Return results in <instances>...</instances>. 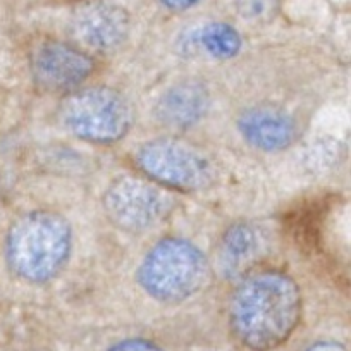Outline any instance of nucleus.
Instances as JSON below:
<instances>
[{"label":"nucleus","instance_id":"obj_1","mask_svg":"<svg viewBox=\"0 0 351 351\" xmlns=\"http://www.w3.org/2000/svg\"><path fill=\"white\" fill-rule=\"evenodd\" d=\"M302 315V289L281 271L250 274L229 300L231 332L250 351L281 348L298 329Z\"/></svg>","mask_w":351,"mask_h":351},{"label":"nucleus","instance_id":"obj_2","mask_svg":"<svg viewBox=\"0 0 351 351\" xmlns=\"http://www.w3.org/2000/svg\"><path fill=\"white\" fill-rule=\"evenodd\" d=\"M73 250V228L62 214L33 210L21 215L9 229L5 260L14 276L29 285L56 279Z\"/></svg>","mask_w":351,"mask_h":351},{"label":"nucleus","instance_id":"obj_3","mask_svg":"<svg viewBox=\"0 0 351 351\" xmlns=\"http://www.w3.org/2000/svg\"><path fill=\"white\" fill-rule=\"evenodd\" d=\"M210 278V263L195 243L184 238H162L138 265L136 281L158 303L186 302L200 293Z\"/></svg>","mask_w":351,"mask_h":351},{"label":"nucleus","instance_id":"obj_4","mask_svg":"<svg viewBox=\"0 0 351 351\" xmlns=\"http://www.w3.org/2000/svg\"><path fill=\"white\" fill-rule=\"evenodd\" d=\"M64 128L92 145H114L133 126V109L126 97L110 86L77 88L60 104Z\"/></svg>","mask_w":351,"mask_h":351},{"label":"nucleus","instance_id":"obj_5","mask_svg":"<svg viewBox=\"0 0 351 351\" xmlns=\"http://www.w3.org/2000/svg\"><path fill=\"white\" fill-rule=\"evenodd\" d=\"M138 171L164 190L202 191L214 183V167L204 152L176 138L145 141L133 155Z\"/></svg>","mask_w":351,"mask_h":351},{"label":"nucleus","instance_id":"obj_6","mask_svg":"<svg viewBox=\"0 0 351 351\" xmlns=\"http://www.w3.org/2000/svg\"><path fill=\"white\" fill-rule=\"evenodd\" d=\"M107 219L126 232H145L169 217L174 198L143 176H121L102 198Z\"/></svg>","mask_w":351,"mask_h":351},{"label":"nucleus","instance_id":"obj_7","mask_svg":"<svg viewBox=\"0 0 351 351\" xmlns=\"http://www.w3.org/2000/svg\"><path fill=\"white\" fill-rule=\"evenodd\" d=\"M29 69L42 92L67 95L92 76L95 59L76 43L43 40L29 53Z\"/></svg>","mask_w":351,"mask_h":351},{"label":"nucleus","instance_id":"obj_8","mask_svg":"<svg viewBox=\"0 0 351 351\" xmlns=\"http://www.w3.org/2000/svg\"><path fill=\"white\" fill-rule=\"evenodd\" d=\"M238 131L250 147L274 154L295 143L298 124L295 117L281 107L253 106L239 114Z\"/></svg>","mask_w":351,"mask_h":351},{"label":"nucleus","instance_id":"obj_9","mask_svg":"<svg viewBox=\"0 0 351 351\" xmlns=\"http://www.w3.org/2000/svg\"><path fill=\"white\" fill-rule=\"evenodd\" d=\"M74 35L84 47L100 52L117 49L130 35L131 19L123 8L109 4L84 9L73 23Z\"/></svg>","mask_w":351,"mask_h":351},{"label":"nucleus","instance_id":"obj_10","mask_svg":"<svg viewBox=\"0 0 351 351\" xmlns=\"http://www.w3.org/2000/svg\"><path fill=\"white\" fill-rule=\"evenodd\" d=\"M207 110V88L197 81H183L162 93L155 106V116L164 126L172 130H188L200 123Z\"/></svg>","mask_w":351,"mask_h":351},{"label":"nucleus","instance_id":"obj_11","mask_svg":"<svg viewBox=\"0 0 351 351\" xmlns=\"http://www.w3.org/2000/svg\"><path fill=\"white\" fill-rule=\"evenodd\" d=\"M191 42L200 52L215 60L232 59L243 47L241 35L238 29L228 23H207L193 33Z\"/></svg>","mask_w":351,"mask_h":351},{"label":"nucleus","instance_id":"obj_12","mask_svg":"<svg viewBox=\"0 0 351 351\" xmlns=\"http://www.w3.org/2000/svg\"><path fill=\"white\" fill-rule=\"evenodd\" d=\"M256 234L248 224H234L222 238L221 252L228 267H238L252 258L256 250Z\"/></svg>","mask_w":351,"mask_h":351},{"label":"nucleus","instance_id":"obj_13","mask_svg":"<svg viewBox=\"0 0 351 351\" xmlns=\"http://www.w3.org/2000/svg\"><path fill=\"white\" fill-rule=\"evenodd\" d=\"M107 351H164V348L143 337H128V339L114 343Z\"/></svg>","mask_w":351,"mask_h":351},{"label":"nucleus","instance_id":"obj_14","mask_svg":"<svg viewBox=\"0 0 351 351\" xmlns=\"http://www.w3.org/2000/svg\"><path fill=\"white\" fill-rule=\"evenodd\" d=\"M162 8H165L167 11L172 12H184L188 9L195 8V5L200 2V0H157Z\"/></svg>","mask_w":351,"mask_h":351},{"label":"nucleus","instance_id":"obj_15","mask_svg":"<svg viewBox=\"0 0 351 351\" xmlns=\"http://www.w3.org/2000/svg\"><path fill=\"white\" fill-rule=\"evenodd\" d=\"M305 351H348L346 346L337 341H319V343H313L312 346L306 348Z\"/></svg>","mask_w":351,"mask_h":351},{"label":"nucleus","instance_id":"obj_16","mask_svg":"<svg viewBox=\"0 0 351 351\" xmlns=\"http://www.w3.org/2000/svg\"><path fill=\"white\" fill-rule=\"evenodd\" d=\"M238 2L239 5H241L243 11L255 12V14L262 12L263 8L267 5V0H238Z\"/></svg>","mask_w":351,"mask_h":351}]
</instances>
